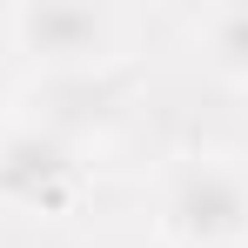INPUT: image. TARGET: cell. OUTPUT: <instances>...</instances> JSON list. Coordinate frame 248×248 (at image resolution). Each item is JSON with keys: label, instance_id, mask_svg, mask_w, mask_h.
Wrapping results in <instances>:
<instances>
[{"label": "cell", "instance_id": "cell-1", "mask_svg": "<svg viewBox=\"0 0 248 248\" xmlns=\"http://www.w3.org/2000/svg\"><path fill=\"white\" fill-rule=\"evenodd\" d=\"M134 14L108 0H20L7 7V41L41 74H114L134 41Z\"/></svg>", "mask_w": 248, "mask_h": 248}, {"label": "cell", "instance_id": "cell-2", "mask_svg": "<svg viewBox=\"0 0 248 248\" xmlns=\"http://www.w3.org/2000/svg\"><path fill=\"white\" fill-rule=\"evenodd\" d=\"M161 221L188 248L248 242V168L228 155H181L161 181Z\"/></svg>", "mask_w": 248, "mask_h": 248}, {"label": "cell", "instance_id": "cell-3", "mask_svg": "<svg viewBox=\"0 0 248 248\" xmlns=\"http://www.w3.org/2000/svg\"><path fill=\"white\" fill-rule=\"evenodd\" d=\"M87 188V161L74 141L47 134L41 121H0V208L7 215H74Z\"/></svg>", "mask_w": 248, "mask_h": 248}, {"label": "cell", "instance_id": "cell-4", "mask_svg": "<svg viewBox=\"0 0 248 248\" xmlns=\"http://www.w3.org/2000/svg\"><path fill=\"white\" fill-rule=\"evenodd\" d=\"M121 108V81L114 74H41L27 94V121H41L47 134L81 148L87 127H108Z\"/></svg>", "mask_w": 248, "mask_h": 248}, {"label": "cell", "instance_id": "cell-5", "mask_svg": "<svg viewBox=\"0 0 248 248\" xmlns=\"http://www.w3.org/2000/svg\"><path fill=\"white\" fill-rule=\"evenodd\" d=\"M195 47H202L208 74L228 87H248V0H221L195 14Z\"/></svg>", "mask_w": 248, "mask_h": 248}]
</instances>
